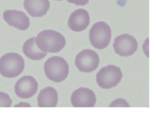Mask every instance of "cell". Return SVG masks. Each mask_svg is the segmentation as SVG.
Listing matches in <instances>:
<instances>
[{
  "instance_id": "11",
  "label": "cell",
  "mask_w": 156,
  "mask_h": 118,
  "mask_svg": "<svg viewBox=\"0 0 156 118\" xmlns=\"http://www.w3.org/2000/svg\"><path fill=\"white\" fill-rule=\"evenodd\" d=\"M90 24V16L88 12L83 9H79L74 11L68 19V26L74 32L84 30Z\"/></svg>"
},
{
  "instance_id": "2",
  "label": "cell",
  "mask_w": 156,
  "mask_h": 118,
  "mask_svg": "<svg viewBox=\"0 0 156 118\" xmlns=\"http://www.w3.org/2000/svg\"><path fill=\"white\" fill-rule=\"evenodd\" d=\"M24 68V59L17 53H7L0 58V74L4 77H16L22 73Z\"/></svg>"
},
{
  "instance_id": "1",
  "label": "cell",
  "mask_w": 156,
  "mask_h": 118,
  "mask_svg": "<svg viewBox=\"0 0 156 118\" xmlns=\"http://www.w3.org/2000/svg\"><path fill=\"white\" fill-rule=\"evenodd\" d=\"M35 41L38 48L44 52H58L66 44L65 37L54 30H44L40 32Z\"/></svg>"
},
{
  "instance_id": "16",
  "label": "cell",
  "mask_w": 156,
  "mask_h": 118,
  "mask_svg": "<svg viewBox=\"0 0 156 118\" xmlns=\"http://www.w3.org/2000/svg\"><path fill=\"white\" fill-rule=\"evenodd\" d=\"M110 107H116V106H118V107H121V106H124V107H129V105L127 103V102L124 100V99H118L117 100H115V101H113V102H112L110 106Z\"/></svg>"
},
{
  "instance_id": "3",
  "label": "cell",
  "mask_w": 156,
  "mask_h": 118,
  "mask_svg": "<svg viewBox=\"0 0 156 118\" xmlns=\"http://www.w3.org/2000/svg\"><path fill=\"white\" fill-rule=\"evenodd\" d=\"M46 77L54 82H61L66 79L69 73V66L66 60L60 57L48 58L44 64Z\"/></svg>"
},
{
  "instance_id": "8",
  "label": "cell",
  "mask_w": 156,
  "mask_h": 118,
  "mask_svg": "<svg viewBox=\"0 0 156 118\" xmlns=\"http://www.w3.org/2000/svg\"><path fill=\"white\" fill-rule=\"evenodd\" d=\"M38 90V83L32 76H23L15 85L16 95L22 99H29L34 96Z\"/></svg>"
},
{
  "instance_id": "10",
  "label": "cell",
  "mask_w": 156,
  "mask_h": 118,
  "mask_svg": "<svg viewBox=\"0 0 156 118\" xmlns=\"http://www.w3.org/2000/svg\"><path fill=\"white\" fill-rule=\"evenodd\" d=\"M3 19L12 27L21 30H27L30 26V21L26 14L17 10H7L3 13Z\"/></svg>"
},
{
  "instance_id": "15",
  "label": "cell",
  "mask_w": 156,
  "mask_h": 118,
  "mask_svg": "<svg viewBox=\"0 0 156 118\" xmlns=\"http://www.w3.org/2000/svg\"><path fill=\"white\" fill-rule=\"evenodd\" d=\"M12 103V100L8 94L0 92V107H10Z\"/></svg>"
},
{
  "instance_id": "6",
  "label": "cell",
  "mask_w": 156,
  "mask_h": 118,
  "mask_svg": "<svg viewBox=\"0 0 156 118\" xmlns=\"http://www.w3.org/2000/svg\"><path fill=\"white\" fill-rule=\"evenodd\" d=\"M99 63L98 54L91 49H84L80 52L75 59V64L82 72H91L97 69Z\"/></svg>"
},
{
  "instance_id": "5",
  "label": "cell",
  "mask_w": 156,
  "mask_h": 118,
  "mask_svg": "<svg viewBox=\"0 0 156 118\" xmlns=\"http://www.w3.org/2000/svg\"><path fill=\"white\" fill-rule=\"evenodd\" d=\"M122 73L121 69L114 65H108L101 68L96 74L98 85L103 89L113 88L121 82Z\"/></svg>"
},
{
  "instance_id": "13",
  "label": "cell",
  "mask_w": 156,
  "mask_h": 118,
  "mask_svg": "<svg viewBox=\"0 0 156 118\" xmlns=\"http://www.w3.org/2000/svg\"><path fill=\"white\" fill-rule=\"evenodd\" d=\"M37 100L39 107H55L58 102L57 92L52 87H46L40 92Z\"/></svg>"
},
{
  "instance_id": "4",
  "label": "cell",
  "mask_w": 156,
  "mask_h": 118,
  "mask_svg": "<svg viewBox=\"0 0 156 118\" xmlns=\"http://www.w3.org/2000/svg\"><path fill=\"white\" fill-rule=\"evenodd\" d=\"M112 36L110 26L105 22L96 23L89 32V40L91 45L98 49H103L109 44Z\"/></svg>"
},
{
  "instance_id": "18",
  "label": "cell",
  "mask_w": 156,
  "mask_h": 118,
  "mask_svg": "<svg viewBox=\"0 0 156 118\" xmlns=\"http://www.w3.org/2000/svg\"><path fill=\"white\" fill-rule=\"evenodd\" d=\"M55 1H62V0H55Z\"/></svg>"
},
{
  "instance_id": "12",
  "label": "cell",
  "mask_w": 156,
  "mask_h": 118,
  "mask_svg": "<svg viewBox=\"0 0 156 118\" xmlns=\"http://www.w3.org/2000/svg\"><path fill=\"white\" fill-rule=\"evenodd\" d=\"M24 7L33 17H41L46 15L50 7L48 0H24Z\"/></svg>"
},
{
  "instance_id": "7",
  "label": "cell",
  "mask_w": 156,
  "mask_h": 118,
  "mask_svg": "<svg viewBox=\"0 0 156 118\" xmlns=\"http://www.w3.org/2000/svg\"><path fill=\"white\" fill-rule=\"evenodd\" d=\"M113 48L115 52L119 55L128 57L133 55L136 51L138 43L133 36L124 33L115 38Z\"/></svg>"
},
{
  "instance_id": "17",
  "label": "cell",
  "mask_w": 156,
  "mask_h": 118,
  "mask_svg": "<svg viewBox=\"0 0 156 118\" xmlns=\"http://www.w3.org/2000/svg\"><path fill=\"white\" fill-rule=\"evenodd\" d=\"M68 2L73 3L76 5H85L87 4L89 0H66Z\"/></svg>"
},
{
  "instance_id": "14",
  "label": "cell",
  "mask_w": 156,
  "mask_h": 118,
  "mask_svg": "<svg viewBox=\"0 0 156 118\" xmlns=\"http://www.w3.org/2000/svg\"><path fill=\"white\" fill-rule=\"evenodd\" d=\"M35 39L36 38L32 37L26 41L23 46V52L27 58L31 60H40L47 55V52L38 48Z\"/></svg>"
},
{
  "instance_id": "9",
  "label": "cell",
  "mask_w": 156,
  "mask_h": 118,
  "mask_svg": "<svg viewBox=\"0 0 156 118\" xmlns=\"http://www.w3.org/2000/svg\"><path fill=\"white\" fill-rule=\"evenodd\" d=\"M96 98L90 89L81 87L74 91L71 97V102L74 107H93Z\"/></svg>"
}]
</instances>
